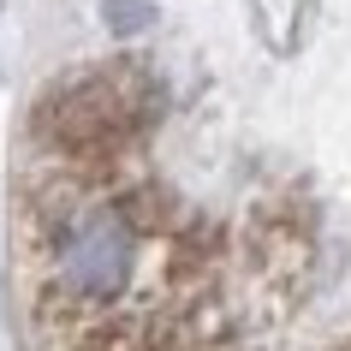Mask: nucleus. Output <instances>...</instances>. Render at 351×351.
<instances>
[{"instance_id": "1", "label": "nucleus", "mask_w": 351, "mask_h": 351, "mask_svg": "<svg viewBox=\"0 0 351 351\" xmlns=\"http://www.w3.org/2000/svg\"><path fill=\"white\" fill-rule=\"evenodd\" d=\"M131 268H137V226L119 203H77L60 221L48 280L66 298H77V304L113 298L131 280Z\"/></svg>"}, {"instance_id": "2", "label": "nucleus", "mask_w": 351, "mask_h": 351, "mask_svg": "<svg viewBox=\"0 0 351 351\" xmlns=\"http://www.w3.org/2000/svg\"><path fill=\"white\" fill-rule=\"evenodd\" d=\"M108 24L113 30H137V24H149V6H137V0H108Z\"/></svg>"}, {"instance_id": "3", "label": "nucleus", "mask_w": 351, "mask_h": 351, "mask_svg": "<svg viewBox=\"0 0 351 351\" xmlns=\"http://www.w3.org/2000/svg\"><path fill=\"white\" fill-rule=\"evenodd\" d=\"M108 351H125V346H108Z\"/></svg>"}]
</instances>
